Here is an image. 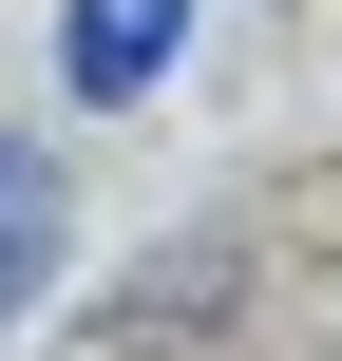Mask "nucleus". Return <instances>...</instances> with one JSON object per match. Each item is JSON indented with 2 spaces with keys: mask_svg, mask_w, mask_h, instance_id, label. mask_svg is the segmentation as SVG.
<instances>
[{
  "mask_svg": "<svg viewBox=\"0 0 342 361\" xmlns=\"http://www.w3.org/2000/svg\"><path fill=\"white\" fill-rule=\"evenodd\" d=\"M38 286H57V152H19V133H0V324H19Z\"/></svg>",
  "mask_w": 342,
  "mask_h": 361,
  "instance_id": "nucleus-2",
  "label": "nucleus"
},
{
  "mask_svg": "<svg viewBox=\"0 0 342 361\" xmlns=\"http://www.w3.org/2000/svg\"><path fill=\"white\" fill-rule=\"evenodd\" d=\"M171 57H190V0H57V76H76L95 114H114V95H152Z\"/></svg>",
  "mask_w": 342,
  "mask_h": 361,
  "instance_id": "nucleus-1",
  "label": "nucleus"
}]
</instances>
